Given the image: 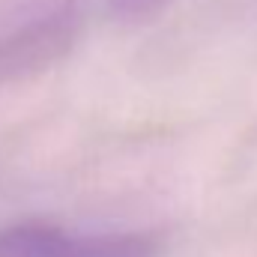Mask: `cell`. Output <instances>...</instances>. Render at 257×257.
Returning <instances> with one entry per match:
<instances>
[{
  "instance_id": "cell-1",
  "label": "cell",
  "mask_w": 257,
  "mask_h": 257,
  "mask_svg": "<svg viewBox=\"0 0 257 257\" xmlns=\"http://www.w3.org/2000/svg\"><path fill=\"white\" fill-rule=\"evenodd\" d=\"M84 30L75 0H63L48 12L12 27L0 36V87L30 81L72 54Z\"/></svg>"
},
{
  "instance_id": "cell-3",
  "label": "cell",
  "mask_w": 257,
  "mask_h": 257,
  "mask_svg": "<svg viewBox=\"0 0 257 257\" xmlns=\"http://www.w3.org/2000/svg\"><path fill=\"white\" fill-rule=\"evenodd\" d=\"M171 6V0H105V9L111 21L117 24H144L162 15Z\"/></svg>"
},
{
  "instance_id": "cell-2",
  "label": "cell",
  "mask_w": 257,
  "mask_h": 257,
  "mask_svg": "<svg viewBox=\"0 0 257 257\" xmlns=\"http://www.w3.org/2000/svg\"><path fill=\"white\" fill-rule=\"evenodd\" d=\"M153 230L69 233L48 221H15L0 227V257H159Z\"/></svg>"
}]
</instances>
